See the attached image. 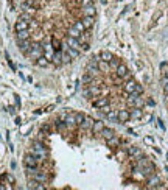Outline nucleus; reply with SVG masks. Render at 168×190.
I'll list each match as a JSON object with an SVG mask.
<instances>
[{"label": "nucleus", "mask_w": 168, "mask_h": 190, "mask_svg": "<svg viewBox=\"0 0 168 190\" xmlns=\"http://www.w3.org/2000/svg\"><path fill=\"white\" fill-rule=\"evenodd\" d=\"M147 187L148 188H165V185L160 184V178L154 173L153 176L147 178Z\"/></svg>", "instance_id": "f257e3e1"}, {"label": "nucleus", "mask_w": 168, "mask_h": 190, "mask_svg": "<svg viewBox=\"0 0 168 190\" xmlns=\"http://www.w3.org/2000/svg\"><path fill=\"white\" fill-rule=\"evenodd\" d=\"M23 164H25V167H37L41 162H39V159H37L33 153L28 151V153L25 154V157H23Z\"/></svg>", "instance_id": "f03ea898"}, {"label": "nucleus", "mask_w": 168, "mask_h": 190, "mask_svg": "<svg viewBox=\"0 0 168 190\" xmlns=\"http://www.w3.org/2000/svg\"><path fill=\"white\" fill-rule=\"evenodd\" d=\"M131 120V111L129 109H118L117 114V122L118 123H126Z\"/></svg>", "instance_id": "7ed1b4c3"}, {"label": "nucleus", "mask_w": 168, "mask_h": 190, "mask_svg": "<svg viewBox=\"0 0 168 190\" xmlns=\"http://www.w3.org/2000/svg\"><path fill=\"white\" fill-rule=\"evenodd\" d=\"M81 22L84 23L86 30H92V27L95 25V16H83Z\"/></svg>", "instance_id": "20e7f679"}, {"label": "nucleus", "mask_w": 168, "mask_h": 190, "mask_svg": "<svg viewBox=\"0 0 168 190\" xmlns=\"http://www.w3.org/2000/svg\"><path fill=\"white\" fill-rule=\"evenodd\" d=\"M30 28V22H27V20H23V19H17V22H16V25H14V30L16 31H22V30H28Z\"/></svg>", "instance_id": "39448f33"}, {"label": "nucleus", "mask_w": 168, "mask_h": 190, "mask_svg": "<svg viewBox=\"0 0 168 190\" xmlns=\"http://www.w3.org/2000/svg\"><path fill=\"white\" fill-rule=\"evenodd\" d=\"M52 64H53L55 67L64 65V64H62V50H56V52H55V55H53V58H52Z\"/></svg>", "instance_id": "423d86ee"}, {"label": "nucleus", "mask_w": 168, "mask_h": 190, "mask_svg": "<svg viewBox=\"0 0 168 190\" xmlns=\"http://www.w3.org/2000/svg\"><path fill=\"white\" fill-rule=\"evenodd\" d=\"M129 111H131V120H140L142 115H143L142 108H132V109H129Z\"/></svg>", "instance_id": "0eeeda50"}, {"label": "nucleus", "mask_w": 168, "mask_h": 190, "mask_svg": "<svg viewBox=\"0 0 168 190\" xmlns=\"http://www.w3.org/2000/svg\"><path fill=\"white\" fill-rule=\"evenodd\" d=\"M100 136H101L104 140H109L111 137H114V136H115V131H114V129H111V128H106V126H104V128H103V131L100 133Z\"/></svg>", "instance_id": "6e6552de"}, {"label": "nucleus", "mask_w": 168, "mask_h": 190, "mask_svg": "<svg viewBox=\"0 0 168 190\" xmlns=\"http://www.w3.org/2000/svg\"><path fill=\"white\" fill-rule=\"evenodd\" d=\"M103 128H104V123L103 122H97V120H95V123L92 126V134H98L100 136V133L103 131Z\"/></svg>", "instance_id": "1a4fd4ad"}, {"label": "nucleus", "mask_w": 168, "mask_h": 190, "mask_svg": "<svg viewBox=\"0 0 168 190\" xmlns=\"http://www.w3.org/2000/svg\"><path fill=\"white\" fill-rule=\"evenodd\" d=\"M34 64H36L37 67H49L52 62H50L49 59H47L45 56H41L39 59H36V61H34Z\"/></svg>", "instance_id": "9d476101"}, {"label": "nucleus", "mask_w": 168, "mask_h": 190, "mask_svg": "<svg viewBox=\"0 0 168 190\" xmlns=\"http://www.w3.org/2000/svg\"><path fill=\"white\" fill-rule=\"evenodd\" d=\"M143 106H145V98L137 93L135 98H134V108H143Z\"/></svg>", "instance_id": "9b49d317"}, {"label": "nucleus", "mask_w": 168, "mask_h": 190, "mask_svg": "<svg viewBox=\"0 0 168 190\" xmlns=\"http://www.w3.org/2000/svg\"><path fill=\"white\" fill-rule=\"evenodd\" d=\"M114 58V55L111 53V52H107V50H103L101 53H100V59H103V61H107V62H111V59Z\"/></svg>", "instance_id": "f8f14e48"}, {"label": "nucleus", "mask_w": 168, "mask_h": 190, "mask_svg": "<svg viewBox=\"0 0 168 190\" xmlns=\"http://www.w3.org/2000/svg\"><path fill=\"white\" fill-rule=\"evenodd\" d=\"M160 72H162V77L168 78V62H162L160 64Z\"/></svg>", "instance_id": "ddd939ff"}, {"label": "nucleus", "mask_w": 168, "mask_h": 190, "mask_svg": "<svg viewBox=\"0 0 168 190\" xmlns=\"http://www.w3.org/2000/svg\"><path fill=\"white\" fill-rule=\"evenodd\" d=\"M3 178H5L10 184H16V179H14V176H13V175H8V173H6V175H3Z\"/></svg>", "instance_id": "4468645a"}, {"label": "nucleus", "mask_w": 168, "mask_h": 190, "mask_svg": "<svg viewBox=\"0 0 168 190\" xmlns=\"http://www.w3.org/2000/svg\"><path fill=\"white\" fill-rule=\"evenodd\" d=\"M135 93H139V95H143V87L140 86V84H135V90H134Z\"/></svg>", "instance_id": "2eb2a0df"}, {"label": "nucleus", "mask_w": 168, "mask_h": 190, "mask_svg": "<svg viewBox=\"0 0 168 190\" xmlns=\"http://www.w3.org/2000/svg\"><path fill=\"white\" fill-rule=\"evenodd\" d=\"M145 144H148V145H153V144H154L153 137H145Z\"/></svg>", "instance_id": "dca6fc26"}]
</instances>
